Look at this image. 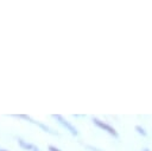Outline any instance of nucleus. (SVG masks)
Wrapping results in <instances>:
<instances>
[{
    "label": "nucleus",
    "mask_w": 152,
    "mask_h": 151,
    "mask_svg": "<svg viewBox=\"0 0 152 151\" xmlns=\"http://www.w3.org/2000/svg\"><path fill=\"white\" fill-rule=\"evenodd\" d=\"M12 117H14V118H19V119H24V120H26V121H30V122H32V124H36L37 126H39L44 132H46V133H50V134H58L56 131H53V130H51L49 126H46L45 124H43L42 121H38V120H34V119H32L30 115H27V114H13Z\"/></svg>",
    "instance_id": "1"
},
{
    "label": "nucleus",
    "mask_w": 152,
    "mask_h": 151,
    "mask_svg": "<svg viewBox=\"0 0 152 151\" xmlns=\"http://www.w3.org/2000/svg\"><path fill=\"white\" fill-rule=\"evenodd\" d=\"M91 121H93V124L96 125L99 128L106 131L107 133H109V134L113 136L114 138H119V133H118V131H116L113 126H110L109 124H107L106 121H103V120H101V119H99V118H93Z\"/></svg>",
    "instance_id": "2"
},
{
    "label": "nucleus",
    "mask_w": 152,
    "mask_h": 151,
    "mask_svg": "<svg viewBox=\"0 0 152 151\" xmlns=\"http://www.w3.org/2000/svg\"><path fill=\"white\" fill-rule=\"evenodd\" d=\"M52 118H53V119H56V120H57V121H58L63 127H65V130H66V131H69L72 136H77V134H78L77 128H76V127H75L70 121H68L64 117H62L61 114H52Z\"/></svg>",
    "instance_id": "3"
},
{
    "label": "nucleus",
    "mask_w": 152,
    "mask_h": 151,
    "mask_svg": "<svg viewBox=\"0 0 152 151\" xmlns=\"http://www.w3.org/2000/svg\"><path fill=\"white\" fill-rule=\"evenodd\" d=\"M17 141H18V145L21 147V149H24V150H30V151H32V149H33V144H31V143H27L26 140H24L23 138H17Z\"/></svg>",
    "instance_id": "4"
},
{
    "label": "nucleus",
    "mask_w": 152,
    "mask_h": 151,
    "mask_svg": "<svg viewBox=\"0 0 152 151\" xmlns=\"http://www.w3.org/2000/svg\"><path fill=\"white\" fill-rule=\"evenodd\" d=\"M134 130H135L139 134H141V136H144V137H145V136H147V132H146V131H145V128H144V127H141L140 125H137V126L134 127Z\"/></svg>",
    "instance_id": "5"
},
{
    "label": "nucleus",
    "mask_w": 152,
    "mask_h": 151,
    "mask_svg": "<svg viewBox=\"0 0 152 151\" xmlns=\"http://www.w3.org/2000/svg\"><path fill=\"white\" fill-rule=\"evenodd\" d=\"M48 150H49V151H62L61 149L56 147L55 145H49V146H48Z\"/></svg>",
    "instance_id": "6"
},
{
    "label": "nucleus",
    "mask_w": 152,
    "mask_h": 151,
    "mask_svg": "<svg viewBox=\"0 0 152 151\" xmlns=\"http://www.w3.org/2000/svg\"><path fill=\"white\" fill-rule=\"evenodd\" d=\"M87 149H89V150H91V151H102V150H100V149H97V147H95V146H91V145H87Z\"/></svg>",
    "instance_id": "7"
},
{
    "label": "nucleus",
    "mask_w": 152,
    "mask_h": 151,
    "mask_svg": "<svg viewBox=\"0 0 152 151\" xmlns=\"http://www.w3.org/2000/svg\"><path fill=\"white\" fill-rule=\"evenodd\" d=\"M32 151H40V150H39V147H38V146H36V145H34V146H33V149H32Z\"/></svg>",
    "instance_id": "8"
},
{
    "label": "nucleus",
    "mask_w": 152,
    "mask_h": 151,
    "mask_svg": "<svg viewBox=\"0 0 152 151\" xmlns=\"http://www.w3.org/2000/svg\"><path fill=\"white\" fill-rule=\"evenodd\" d=\"M142 151H151V150H150V149H146V147H145V149H142Z\"/></svg>",
    "instance_id": "9"
},
{
    "label": "nucleus",
    "mask_w": 152,
    "mask_h": 151,
    "mask_svg": "<svg viewBox=\"0 0 152 151\" xmlns=\"http://www.w3.org/2000/svg\"><path fill=\"white\" fill-rule=\"evenodd\" d=\"M0 151H8V150H5V149H0Z\"/></svg>",
    "instance_id": "10"
}]
</instances>
